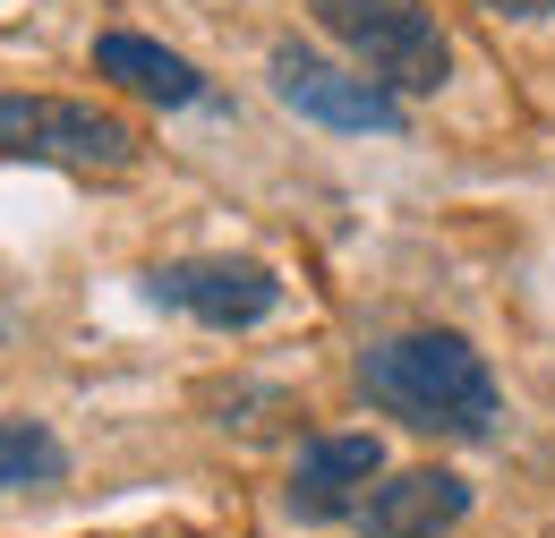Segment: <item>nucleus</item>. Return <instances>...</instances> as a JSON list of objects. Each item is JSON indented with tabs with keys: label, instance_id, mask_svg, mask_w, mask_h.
Masks as SVG:
<instances>
[{
	"label": "nucleus",
	"instance_id": "f257e3e1",
	"mask_svg": "<svg viewBox=\"0 0 555 538\" xmlns=\"http://www.w3.org/2000/svg\"><path fill=\"white\" fill-rule=\"evenodd\" d=\"M359 402L402 419L411 436H444V445H487L504 427V385L487 368V350L470 334L444 325H411L359 350Z\"/></svg>",
	"mask_w": 555,
	"mask_h": 538
},
{
	"label": "nucleus",
	"instance_id": "f03ea898",
	"mask_svg": "<svg viewBox=\"0 0 555 538\" xmlns=\"http://www.w3.org/2000/svg\"><path fill=\"white\" fill-rule=\"evenodd\" d=\"M308 17L402 103L453 86V35L436 26L427 0H308Z\"/></svg>",
	"mask_w": 555,
	"mask_h": 538
},
{
	"label": "nucleus",
	"instance_id": "7ed1b4c3",
	"mask_svg": "<svg viewBox=\"0 0 555 538\" xmlns=\"http://www.w3.org/2000/svg\"><path fill=\"white\" fill-rule=\"evenodd\" d=\"M0 154L9 163H52V171H77V180H120V171H138L145 137H138V120H120L103 103L0 94Z\"/></svg>",
	"mask_w": 555,
	"mask_h": 538
},
{
	"label": "nucleus",
	"instance_id": "20e7f679",
	"mask_svg": "<svg viewBox=\"0 0 555 538\" xmlns=\"http://www.w3.org/2000/svg\"><path fill=\"white\" fill-rule=\"evenodd\" d=\"M266 77H274V103L299 112L308 129H334V137H402L411 129L402 94H385L359 61H325V52L291 43V35L266 52Z\"/></svg>",
	"mask_w": 555,
	"mask_h": 538
},
{
	"label": "nucleus",
	"instance_id": "39448f33",
	"mask_svg": "<svg viewBox=\"0 0 555 538\" xmlns=\"http://www.w3.org/2000/svg\"><path fill=\"white\" fill-rule=\"evenodd\" d=\"M145 299L197 317L206 334H248L282 308V273L257 257H171V266L145 273Z\"/></svg>",
	"mask_w": 555,
	"mask_h": 538
},
{
	"label": "nucleus",
	"instance_id": "423d86ee",
	"mask_svg": "<svg viewBox=\"0 0 555 538\" xmlns=\"http://www.w3.org/2000/svg\"><path fill=\"white\" fill-rule=\"evenodd\" d=\"M376 478H385V445H376L367 427H350V436H308L299 462H291V487H282V513L308 522V530L359 522V504H367Z\"/></svg>",
	"mask_w": 555,
	"mask_h": 538
},
{
	"label": "nucleus",
	"instance_id": "0eeeda50",
	"mask_svg": "<svg viewBox=\"0 0 555 538\" xmlns=\"http://www.w3.org/2000/svg\"><path fill=\"white\" fill-rule=\"evenodd\" d=\"M462 522H470V478L462 471H393L359 504L367 538H453Z\"/></svg>",
	"mask_w": 555,
	"mask_h": 538
},
{
	"label": "nucleus",
	"instance_id": "6e6552de",
	"mask_svg": "<svg viewBox=\"0 0 555 538\" xmlns=\"http://www.w3.org/2000/svg\"><path fill=\"white\" fill-rule=\"evenodd\" d=\"M94 77H112L120 94H138V103H163V112H189V103H206V77H197V61L163 52L154 35H129V26L94 35Z\"/></svg>",
	"mask_w": 555,
	"mask_h": 538
},
{
	"label": "nucleus",
	"instance_id": "1a4fd4ad",
	"mask_svg": "<svg viewBox=\"0 0 555 538\" xmlns=\"http://www.w3.org/2000/svg\"><path fill=\"white\" fill-rule=\"evenodd\" d=\"M69 478V445L43 419H0V496H43Z\"/></svg>",
	"mask_w": 555,
	"mask_h": 538
},
{
	"label": "nucleus",
	"instance_id": "9d476101",
	"mask_svg": "<svg viewBox=\"0 0 555 538\" xmlns=\"http://www.w3.org/2000/svg\"><path fill=\"white\" fill-rule=\"evenodd\" d=\"M487 17H521V26H530V17H555V0H479Z\"/></svg>",
	"mask_w": 555,
	"mask_h": 538
}]
</instances>
